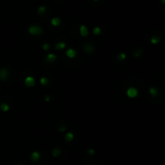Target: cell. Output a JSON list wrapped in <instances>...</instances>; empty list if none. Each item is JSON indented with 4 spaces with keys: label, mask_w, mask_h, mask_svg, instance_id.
<instances>
[{
    "label": "cell",
    "mask_w": 165,
    "mask_h": 165,
    "mask_svg": "<svg viewBox=\"0 0 165 165\" xmlns=\"http://www.w3.org/2000/svg\"><path fill=\"white\" fill-rule=\"evenodd\" d=\"M0 110L3 112H7L10 110V106H9V105L6 104V103H5V102L2 103V104L0 105Z\"/></svg>",
    "instance_id": "15"
},
{
    "label": "cell",
    "mask_w": 165,
    "mask_h": 165,
    "mask_svg": "<svg viewBox=\"0 0 165 165\" xmlns=\"http://www.w3.org/2000/svg\"><path fill=\"white\" fill-rule=\"evenodd\" d=\"M28 32L32 36H39L43 33V29L39 26L32 25L28 28Z\"/></svg>",
    "instance_id": "1"
},
{
    "label": "cell",
    "mask_w": 165,
    "mask_h": 165,
    "mask_svg": "<svg viewBox=\"0 0 165 165\" xmlns=\"http://www.w3.org/2000/svg\"><path fill=\"white\" fill-rule=\"evenodd\" d=\"M84 51L86 53H92L94 51V47L92 44H85L84 46Z\"/></svg>",
    "instance_id": "10"
},
{
    "label": "cell",
    "mask_w": 165,
    "mask_h": 165,
    "mask_svg": "<svg viewBox=\"0 0 165 165\" xmlns=\"http://www.w3.org/2000/svg\"><path fill=\"white\" fill-rule=\"evenodd\" d=\"M87 152H88V155H94V153H95V151H94V149H93V148H89Z\"/></svg>",
    "instance_id": "23"
},
{
    "label": "cell",
    "mask_w": 165,
    "mask_h": 165,
    "mask_svg": "<svg viewBox=\"0 0 165 165\" xmlns=\"http://www.w3.org/2000/svg\"><path fill=\"white\" fill-rule=\"evenodd\" d=\"M66 130V126H60V128H59V131H64Z\"/></svg>",
    "instance_id": "24"
},
{
    "label": "cell",
    "mask_w": 165,
    "mask_h": 165,
    "mask_svg": "<svg viewBox=\"0 0 165 165\" xmlns=\"http://www.w3.org/2000/svg\"><path fill=\"white\" fill-rule=\"evenodd\" d=\"M8 76H9V72H8L7 69H5V68H2L0 69V80L2 81L7 80Z\"/></svg>",
    "instance_id": "4"
},
{
    "label": "cell",
    "mask_w": 165,
    "mask_h": 165,
    "mask_svg": "<svg viewBox=\"0 0 165 165\" xmlns=\"http://www.w3.org/2000/svg\"><path fill=\"white\" fill-rule=\"evenodd\" d=\"M93 33L95 36H99V35L102 33V29H101L99 27H95L93 29Z\"/></svg>",
    "instance_id": "20"
},
{
    "label": "cell",
    "mask_w": 165,
    "mask_h": 165,
    "mask_svg": "<svg viewBox=\"0 0 165 165\" xmlns=\"http://www.w3.org/2000/svg\"><path fill=\"white\" fill-rule=\"evenodd\" d=\"M39 83L42 85H48V83H49V80H48V78L45 77H41L40 80H39Z\"/></svg>",
    "instance_id": "17"
},
{
    "label": "cell",
    "mask_w": 165,
    "mask_h": 165,
    "mask_svg": "<svg viewBox=\"0 0 165 165\" xmlns=\"http://www.w3.org/2000/svg\"><path fill=\"white\" fill-rule=\"evenodd\" d=\"M31 160H32V162H38L39 159H40V154H39V151H33V152L31 154Z\"/></svg>",
    "instance_id": "5"
},
{
    "label": "cell",
    "mask_w": 165,
    "mask_h": 165,
    "mask_svg": "<svg viewBox=\"0 0 165 165\" xmlns=\"http://www.w3.org/2000/svg\"><path fill=\"white\" fill-rule=\"evenodd\" d=\"M52 155L54 156V157H58L59 155H60L61 154V150L60 148H54L53 150H52Z\"/></svg>",
    "instance_id": "16"
},
{
    "label": "cell",
    "mask_w": 165,
    "mask_h": 165,
    "mask_svg": "<svg viewBox=\"0 0 165 165\" xmlns=\"http://www.w3.org/2000/svg\"><path fill=\"white\" fill-rule=\"evenodd\" d=\"M89 165H94V164H89Z\"/></svg>",
    "instance_id": "29"
},
{
    "label": "cell",
    "mask_w": 165,
    "mask_h": 165,
    "mask_svg": "<svg viewBox=\"0 0 165 165\" xmlns=\"http://www.w3.org/2000/svg\"><path fill=\"white\" fill-rule=\"evenodd\" d=\"M65 54H66V56H67V57H69L70 59H72L77 56V51L74 48H70L66 51Z\"/></svg>",
    "instance_id": "6"
},
{
    "label": "cell",
    "mask_w": 165,
    "mask_h": 165,
    "mask_svg": "<svg viewBox=\"0 0 165 165\" xmlns=\"http://www.w3.org/2000/svg\"><path fill=\"white\" fill-rule=\"evenodd\" d=\"M94 1H98V0H94Z\"/></svg>",
    "instance_id": "27"
},
{
    "label": "cell",
    "mask_w": 165,
    "mask_h": 165,
    "mask_svg": "<svg viewBox=\"0 0 165 165\" xmlns=\"http://www.w3.org/2000/svg\"><path fill=\"white\" fill-rule=\"evenodd\" d=\"M65 138L67 142H71L72 139L74 138V135L72 132H68L65 136Z\"/></svg>",
    "instance_id": "14"
},
{
    "label": "cell",
    "mask_w": 165,
    "mask_h": 165,
    "mask_svg": "<svg viewBox=\"0 0 165 165\" xmlns=\"http://www.w3.org/2000/svg\"><path fill=\"white\" fill-rule=\"evenodd\" d=\"M149 94L153 98H156L158 96V94H159V90L155 87H153V86L150 87V89H149Z\"/></svg>",
    "instance_id": "9"
},
{
    "label": "cell",
    "mask_w": 165,
    "mask_h": 165,
    "mask_svg": "<svg viewBox=\"0 0 165 165\" xmlns=\"http://www.w3.org/2000/svg\"><path fill=\"white\" fill-rule=\"evenodd\" d=\"M24 84L27 85L28 87H32L36 84V81L35 78L32 76H28L27 77L24 79Z\"/></svg>",
    "instance_id": "3"
},
{
    "label": "cell",
    "mask_w": 165,
    "mask_h": 165,
    "mask_svg": "<svg viewBox=\"0 0 165 165\" xmlns=\"http://www.w3.org/2000/svg\"><path fill=\"white\" fill-rule=\"evenodd\" d=\"M138 89L135 87H130L126 90V96L130 98H135L138 96Z\"/></svg>",
    "instance_id": "2"
},
{
    "label": "cell",
    "mask_w": 165,
    "mask_h": 165,
    "mask_svg": "<svg viewBox=\"0 0 165 165\" xmlns=\"http://www.w3.org/2000/svg\"><path fill=\"white\" fill-rule=\"evenodd\" d=\"M66 47V44L65 42H58L57 44H56V45H55V48H56V49L57 50H62L64 49Z\"/></svg>",
    "instance_id": "13"
},
{
    "label": "cell",
    "mask_w": 165,
    "mask_h": 165,
    "mask_svg": "<svg viewBox=\"0 0 165 165\" xmlns=\"http://www.w3.org/2000/svg\"><path fill=\"white\" fill-rule=\"evenodd\" d=\"M80 34L81 36L83 37H86L89 35V30L86 28V26L85 25H81L80 27Z\"/></svg>",
    "instance_id": "7"
},
{
    "label": "cell",
    "mask_w": 165,
    "mask_h": 165,
    "mask_svg": "<svg viewBox=\"0 0 165 165\" xmlns=\"http://www.w3.org/2000/svg\"><path fill=\"white\" fill-rule=\"evenodd\" d=\"M42 48L44 50V51H48V50H49V48H50V44H48V43H45L44 44H43Z\"/></svg>",
    "instance_id": "21"
},
{
    "label": "cell",
    "mask_w": 165,
    "mask_h": 165,
    "mask_svg": "<svg viewBox=\"0 0 165 165\" xmlns=\"http://www.w3.org/2000/svg\"><path fill=\"white\" fill-rule=\"evenodd\" d=\"M44 99H45V101H46L47 102H49V101L51 100V98H50V96H49V95H46L45 98H44Z\"/></svg>",
    "instance_id": "25"
},
{
    "label": "cell",
    "mask_w": 165,
    "mask_h": 165,
    "mask_svg": "<svg viewBox=\"0 0 165 165\" xmlns=\"http://www.w3.org/2000/svg\"><path fill=\"white\" fill-rule=\"evenodd\" d=\"M56 60V55L53 53H49L46 56V61L48 63H53Z\"/></svg>",
    "instance_id": "8"
},
{
    "label": "cell",
    "mask_w": 165,
    "mask_h": 165,
    "mask_svg": "<svg viewBox=\"0 0 165 165\" xmlns=\"http://www.w3.org/2000/svg\"><path fill=\"white\" fill-rule=\"evenodd\" d=\"M16 165H22V164H16Z\"/></svg>",
    "instance_id": "28"
},
{
    "label": "cell",
    "mask_w": 165,
    "mask_h": 165,
    "mask_svg": "<svg viewBox=\"0 0 165 165\" xmlns=\"http://www.w3.org/2000/svg\"><path fill=\"white\" fill-rule=\"evenodd\" d=\"M141 54H142V50H136V51L135 52V53H134L135 56L137 57V58L141 56Z\"/></svg>",
    "instance_id": "22"
},
{
    "label": "cell",
    "mask_w": 165,
    "mask_h": 165,
    "mask_svg": "<svg viewBox=\"0 0 165 165\" xmlns=\"http://www.w3.org/2000/svg\"><path fill=\"white\" fill-rule=\"evenodd\" d=\"M160 41H161V38H160V36H151V43L152 44H158Z\"/></svg>",
    "instance_id": "12"
},
{
    "label": "cell",
    "mask_w": 165,
    "mask_h": 165,
    "mask_svg": "<svg viewBox=\"0 0 165 165\" xmlns=\"http://www.w3.org/2000/svg\"><path fill=\"white\" fill-rule=\"evenodd\" d=\"M126 58V55L125 54V53H123V52H121V53H118L117 55V59L119 61L124 60Z\"/></svg>",
    "instance_id": "19"
},
{
    "label": "cell",
    "mask_w": 165,
    "mask_h": 165,
    "mask_svg": "<svg viewBox=\"0 0 165 165\" xmlns=\"http://www.w3.org/2000/svg\"><path fill=\"white\" fill-rule=\"evenodd\" d=\"M60 23H61V20L59 18H57V17H54L51 20V24L53 27H58L60 24Z\"/></svg>",
    "instance_id": "11"
},
{
    "label": "cell",
    "mask_w": 165,
    "mask_h": 165,
    "mask_svg": "<svg viewBox=\"0 0 165 165\" xmlns=\"http://www.w3.org/2000/svg\"><path fill=\"white\" fill-rule=\"evenodd\" d=\"M162 3H165V0H161Z\"/></svg>",
    "instance_id": "26"
},
{
    "label": "cell",
    "mask_w": 165,
    "mask_h": 165,
    "mask_svg": "<svg viewBox=\"0 0 165 165\" xmlns=\"http://www.w3.org/2000/svg\"><path fill=\"white\" fill-rule=\"evenodd\" d=\"M38 14L39 15H44L45 12H46V6H40L38 8Z\"/></svg>",
    "instance_id": "18"
}]
</instances>
